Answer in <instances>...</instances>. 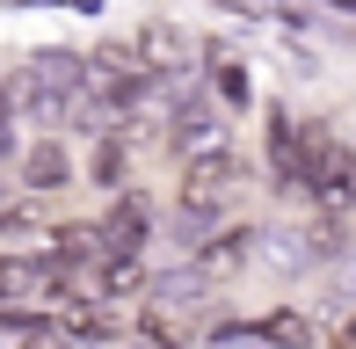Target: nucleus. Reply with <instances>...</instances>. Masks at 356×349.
<instances>
[{
  "instance_id": "nucleus-1",
  "label": "nucleus",
  "mask_w": 356,
  "mask_h": 349,
  "mask_svg": "<svg viewBox=\"0 0 356 349\" xmlns=\"http://www.w3.org/2000/svg\"><path fill=\"white\" fill-rule=\"evenodd\" d=\"M240 197V161L233 146H204V153H182V182H175V211L182 218H204V226H218L225 204Z\"/></svg>"
},
{
  "instance_id": "nucleus-2",
  "label": "nucleus",
  "mask_w": 356,
  "mask_h": 349,
  "mask_svg": "<svg viewBox=\"0 0 356 349\" xmlns=\"http://www.w3.org/2000/svg\"><path fill=\"white\" fill-rule=\"evenodd\" d=\"M254 247H262V233H254V226H233V218H218V226L204 233L197 247H189V262H197L211 284H225V277H240V269L254 262Z\"/></svg>"
},
{
  "instance_id": "nucleus-3",
  "label": "nucleus",
  "mask_w": 356,
  "mask_h": 349,
  "mask_svg": "<svg viewBox=\"0 0 356 349\" xmlns=\"http://www.w3.org/2000/svg\"><path fill=\"white\" fill-rule=\"evenodd\" d=\"M95 233H102V255H138V247L153 241V204H145L138 189H117V197H109V218Z\"/></svg>"
},
{
  "instance_id": "nucleus-4",
  "label": "nucleus",
  "mask_w": 356,
  "mask_h": 349,
  "mask_svg": "<svg viewBox=\"0 0 356 349\" xmlns=\"http://www.w3.org/2000/svg\"><path fill=\"white\" fill-rule=\"evenodd\" d=\"M218 109H225V102H218L211 88H189L182 102H175V146H182V153H204V146H218V124H225Z\"/></svg>"
},
{
  "instance_id": "nucleus-5",
  "label": "nucleus",
  "mask_w": 356,
  "mask_h": 349,
  "mask_svg": "<svg viewBox=\"0 0 356 349\" xmlns=\"http://www.w3.org/2000/svg\"><path fill=\"white\" fill-rule=\"evenodd\" d=\"M73 182V153L66 138H37V146L22 153V189H37V197H51V189Z\"/></svg>"
},
{
  "instance_id": "nucleus-6",
  "label": "nucleus",
  "mask_w": 356,
  "mask_h": 349,
  "mask_svg": "<svg viewBox=\"0 0 356 349\" xmlns=\"http://www.w3.org/2000/svg\"><path fill=\"white\" fill-rule=\"evenodd\" d=\"M131 51L145 58V73H182L189 66V37L175 22H145L138 37H131Z\"/></svg>"
},
{
  "instance_id": "nucleus-7",
  "label": "nucleus",
  "mask_w": 356,
  "mask_h": 349,
  "mask_svg": "<svg viewBox=\"0 0 356 349\" xmlns=\"http://www.w3.org/2000/svg\"><path fill=\"white\" fill-rule=\"evenodd\" d=\"M211 291H218V284L204 277L197 262H182V269H160V277L145 284V298H160V306H182V313H189V306H204Z\"/></svg>"
},
{
  "instance_id": "nucleus-8",
  "label": "nucleus",
  "mask_w": 356,
  "mask_h": 349,
  "mask_svg": "<svg viewBox=\"0 0 356 349\" xmlns=\"http://www.w3.org/2000/svg\"><path fill=\"white\" fill-rule=\"evenodd\" d=\"M124 168H131V138H124V131H95L88 182H102V189H124Z\"/></svg>"
},
{
  "instance_id": "nucleus-9",
  "label": "nucleus",
  "mask_w": 356,
  "mask_h": 349,
  "mask_svg": "<svg viewBox=\"0 0 356 349\" xmlns=\"http://www.w3.org/2000/svg\"><path fill=\"white\" fill-rule=\"evenodd\" d=\"M204 66H211V95H218V102L240 117V109L254 102V81H248V66H240V58H225V51H211Z\"/></svg>"
},
{
  "instance_id": "nucleus-10",
  "label": "nucleus",
  "mask_w": 356,
  "mask_h": 349,
  "mask_svg": "<svg viewBox=\"0 0 356 349\" xmlns=\"http://www.w3.org/2000/svg\"><path fill=\"white\" fill-rule=\"evenodd\" d=\"M248 327H254L269 349H313V320H305V313H291V306L262 313V320H248Z\"/></svg>"
},
{
  "instance_id": "nucleus-11",
  "label": "nucleus",
  "mask_w": 356,
  "mask_h": 349,
  "mask_svg": "<svg viewBox=\"0 0 356 349\" xmlns=\"http://www.w3.org/2000/svg\"><path fill=\"white\" fill-rule=\"evenodd\" d=\"M211 349H262V335H254V327H218Z\"/></svg>"
},
{
  "instance_id": "nucleus-12",
  "label": "nucleus",
  "mask_w": 356,
  "mask_h": 349,
  "mask_svg": "<svg viewBox=\"0 0 356 349\" xmlns=\"http://www.w3.org/2000/svg\"><path fill=\"white\" fill-rule=\"evenodd\" d=\"M22 349H66V335H51V327H37V335H29Z\"/></svg>"
},
{
  "instance_id": "nucleus-13",
  "label": "nucleus",
  "mask_w": 356,
  "mask_h": 349,
  "mask_svg": "<svg viewBox=\"0 0 356 349\" xmlns=\"http://www.w3.org/2000/svg\"><path fill=\"white\" fill-rule=\"evenodd\" d=\"M334 349H356V313L342 320V335H334Z\"/></svg>"
},
{
  "instance_id": "nucleus-14",
  "label": "nucleus",
  "mask_w": 356,
  "mask_h": 349,
  "mask_svg": "<svg viewBox=\"0 0 356 349\" xmlns=\"http://www.w3.org/2000/svg\"><path fill=\"white\" fill-rule=\"evenodd\" d=\"M327 8H334V15H356V0H327Z\"/></svg>"
}]
</instances>
